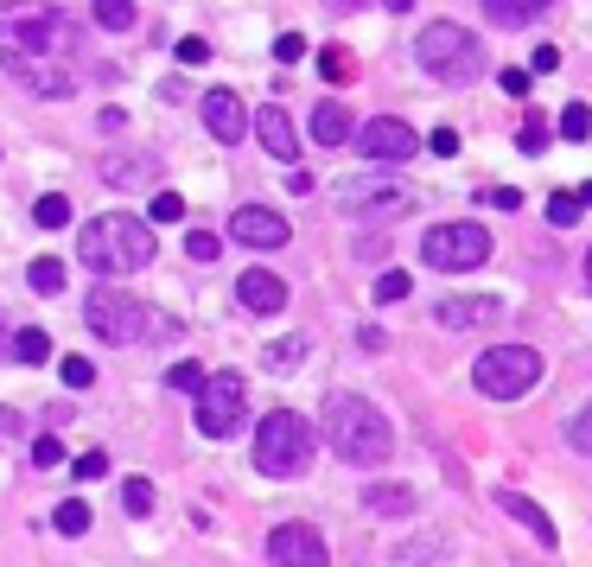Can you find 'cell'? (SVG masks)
<instances>
[{
	"instance_id": "1",
	"label": "cell",
	"mask_w": 592,
	"mask_h": 567,
	"mask_svg": "<svg viewBox=\"0 0 592 567\" xmlns=\"http://www.w3.org/2000/svg\"><path fill=\"white\" fill-rule=\"evenodd\" d=\"M0 64L32 96H77L83 39L51 0H0Z\"/></svg>"
},
{
	"instance_id": "2",
	"label": "cell",
	"mask_w": 592,
	"mask_h": 567,
	"mask_svg": "<svg viewBox=\"0 0 592 567\" xmlns=\"http://www.w3.org/2000/svg\"><path fill=\"white\" fill-rule=\"evenodd\" d=\"M325 446H332L338 459H351V466H389L395 453V427L382 421V408L370 402V395H325Z\"/></svg>"
},
{
	"instance_id": "3",
	"label": "cell",
	"mask_w": 592,
	"mask_h": 567,
	"mask_svg": "<svg viewBox=\"0 0 592 567\" xmlns=\"http://www.w3.org/2000/svg\"><path fill=\"white\" fill-rule=\"evenodd\" d=\"M77 262L96 268L102 281H109V274L153 268V223H147V217H128V211L90 217V223L77 230Z\"/></svg>"
},
{
	"instance_id": "4",
	"label": "cell",
	"mask_w": 592,
	"mask_h": 567,
	"mask_svg": "<svg viewBox=\"0 0 592 567\" xmlns=\"http://www.w3.org/2000/svg\"><path fill=\"white\" fill-rule=\"evenodd\" d=\"M160 313H153V306H141L134 294H121L115 281H96L90 287V300H83V325H90V332L102 338V345H147L153 332H160V325H153Z\"/></svg>"
},
{
	"instance_id": "5",
	"label": "cell",
	"mask_w": 592,
	"mask_h": 567,
	"mask_svg": "<svg viewBox=\"0 0 592 567\" xmlns=\"http://www.w3.org/2000/svg\"><path fill=\"white\" fill-rule=\"evenodd\" d=\"M312 446H319L312 421L293 415V408H274V415L255 427V472H268V478H300V472L312 466Z\"/></svg>"
},
{
	"instance_id": "6",
	"label": "cell",
	"mask_w": 592,
	"mask_h": 567,
	"mask_svg": "<svg viewBox=\"0 0 592 567\" xmlns=\"http://www.w3.org/2000/svg\"><path fill=\"white\" fill-rule=\"evenodd\" d=\"M414 58H421V71L440 77V83H472L484 71L478 32H465V26H452V20H433L421 39H414Z\"/></svg>"
},
{
	"instance_id": "7",
	"label": "cell",
	"mask_w": 592,
	"mask_h": 567,
	"mask_svg": "<svg viewBox=\"0 0 592 567\" xmlns=\"http://www.w3.org/2000/svg\"><path fill=\"white\" fill-rule=\"evenodd\" d=\"M332 204L344 217H402V211H414V185H402L389 166H370V173L332 185Z\"/></svg>"
},
{
	"instance_id": "8",
	"label": "cell",
	"mask_w": 592,
	"mask_h": 567,
	"mask_svg": "<svg viewBox=\"0 0 592 567\" xmlns=\"http://www.w3.org/2000/svg\"><path fill=\"white\" fill-rule=\"evenodd\" d=\"M472 383H478V395H491V402H516V395H529L542 383V357L529 345H491L472 364Z\"/></svg>"
},
{
	"instance_id": "9",
	"label": "cell",
	"mask_w": 592,
	"mask_h": 567,
	"mask_svg": "<svg viewBox=\"0 0 592 567\" xmlns=\"http://www.w3.org/2000/svg\"><path fill=\"white\" fill-rule=\"evenodd\" d=\"M421 262L446 268V274L484 268L491 262V230H484V223H433V230L421 236Z\"/></svg>"
},
{
	"instance_id": "10",
	"label": "cell",
	"mask_w": 592,
	"mask_h": 567,
	"mask_svg": "<svg viewBox=\"0 0 592 567\" xmlns=\"http://www.w3.org/2000/svg\"><path fill=\"white\" fill-rule=\"evenodd\" d=\"M242 415H249V383L236 370H211V383L198 389V434L230 440V434H242Z\"/></svg>"
},
{
	"instance_id": "11",
	"label": "cell",
	"mask_w": 592,
	"mask_h": 567,
	"mask_svg": "<svg viewBox=\"0 0 592 567\" xmlns=\"http://www.w3.org/2000/svg\"><path fill=\"white\" fill-rule=\"evenodd\" d=\"M357 147H363L370 166H402V160L421 153V134H414L408 122H395V115H370V122L357 128Z\"/></svg>"
},
{
	"instance_id": "12",
	"label": "cell",
	"mask_w": 592,
	"mask_h": 567,
	"mask_svg": "<svg viewBox=\"0 0 592 567\" xmlns=\"http://www.w3.org/2000/svg\"><path fill=\"white\" fill-rule=\"evenodd\" d=\"M268 561L274 567H325V536L312 523H281L268 536Z\"/></svg>"
},
{
	"instance_id": "13",
	"label": "cell",
	"mask_w": 592,
	"mask_h": 567,
	"mask_svg": "<svg viewBox=\"0 0 592 567\" xmlns=\"http://www.w3.org/2000/svg\"><path fill=\"white\" fill-rule=\"evenodd\" d=\"M230 236L236 243H249V249H287V217H274L268 204H242V211L230 217Z\"/></svg>"
},
{
	"instance_id": "14",
	"label": "cell",
	"mask_w": 592,
	"mask_h": 567,
	"mask_svg": "<svg viewBox=\"0 0 592 567\" xmlns=\"http://www.w3.org/2000/svg\"><path fill=\"white\" fill-rule=\"evenodd\" d=\"M204 128H211V141L236 147L242 134H249V109H242L236 90H204Z\"/></svg>"
},
{
	"instance_id": "15",
	"label": "cell",
	"mask_w": 592,
	"mask_h": 567,
	"mask_svg": "<svg viewBox=\"0 0 592 567\" xmlns=\"http://www.w3.org/2000/svg\"><path fill=\"white\" fill-rule=\"evenodd\" d=\"M236 300L249 306V313H261V319H274L287 306V281H281V274H268V268H242L236 274Z\"/></svg>"
},
{
	"instance_id": "16",
	"label": "cell",
	"mask_w": 592,
	"mask_h": 567,
	"mask_svg": "<svg viewBox=\"0 0 592 567\" xmlns=\"http://www.w3.org/2000/svg\"><path fill=\"white\" fill-rule=\"evenodd\" d=\"M255 134H261V147H268L274 166H293V160H300V134H293L287 109H274V102H268V109L255 115Z\"/></svg>"
},
{
	"instance_id": "17",
	"label": "cell",
	"mask_w": 592,
	"mask_h": 567,
	"mask_svg": "<svg viewBox=\"0 0 592 567\" xmlns=\"http://www.w3.org/2000/svg\"><path fill=\"white\" fill-rule=\"evenodd\" d=\"M306 134H312V141H319V147H344V141H351V109H344V102H319V109H312V122H306Z\"/></svg>"
},
{
	"instance_id": "18",
	"label": "cell",
	"mask_w": 592,
	"mask_h": 567,
	"mask_svg": "<svg viewBox=\"0 0 592 567\" xmlns=\"http://www.w3.org/2000/svg\"><path fill=\"white\" fill-rule=\"evenodd\" d=\"M497 510H510L516 523H529V536L542 542V548H554V542H561V536H554V523H548V510H542V504H529L522 491H497Z\"/></svg>"
},
{
	"instance_id": "19",
	"label": "cell",
	"mask_w": 592,
	"mask_h": 567,
	"mask_svg": "<svg viewBox=\"0 0 592 567\" xmlns=\"http://www.w3.org/2000/svg\"><path fill=\"white\" fill-rule=\"evenodd\" d=\"M433 319H440L446 332H465V325H491V319H497V300H440V306H433Z\"/></svg>"
},
{
	"instance_id": "20",
	"label": "cell",
	"mask_w": 592,
	"mask_h": 567,
	"mask_svg": "<svg viewBox=\"0 0 592 567\" xmlns=\"http://www.w3.org/2000/svg\"><path fill=\"white\" fill-rule=\"evenodd\" d=\"M363 510L370 517H414V491L408 485H363Z\"/></svg>"
},
{
	"instance_id": "21",
	"label": "cell",
	"mask_w": 592,
	"mask_h": 567,
	"mask_svg": "<svg viewBox=\"0 0 592 567\" xmlns=\"http://www.w3.org/2000/svg\"><path fill=\"white\" fill-rule=\"evenodd\" d=\"M484 13H491L497 26H529V20H542V13L554 7V0H478Z\"/></svg>"
},
{
	"instance_id": "22",
	"label": "cell",
	"mask_w": 592,
	"mask_h": 567,
	"mask_svg": "<svg viewBox=\"0 0 592 567\" xmlns=\"http://www.w3.org/2000/svg\"><path fill=\"white\" fill-rule=\"evenodd\" d=\"M32 223H39V230H71V198H64V192H45L39 204H32Z\"/></svg>"
},
{
	"instance_id": "23",
	"label": "cell",
	"mask_w": 592,
	"mask_h": 567,
	"mask_svg": "<svg viewBox=\"0 0 592 567\" xmlns=\"http://www.w3.org/2000/svg\"><path fill=\"white\" fill-rule=\"evenodd\" d=\"M26 281H32V294H45V300H51V294H64V262H58V255H39Z\"/></svg>"
},
{
	"instance_id": "24",
	"label": "cell",
	"mask_w": 592,
	"mask_h": 567,
	"mask_svg": "<svg viewBox=\"0 0 592 567\" xmlns=\"http://www.w3.org/2000/svg\"><path fill=\"white\" fill-rule=\"evenodd\" d=\"M13 357H20V364H45V357H51V338L39 332V325H26V332H13Z\"/></svg>"
},
{
	"instance_id": "25",
	"label": "cell",
	"mask_w": 592,
	"mask_h": 567,
	"mask_svg": "<svg viewBox=\"0 0 592 567\" xmlns=\"http://www.w3.org/2000/svg\"><path fill=\"white\" fill-rule=\"evenodd\" d=\"M408 294H414L408 268H382V274H376V300H382V306H395V300H408Z\"/></svg>"
},
{
	"instance_id": "26",
	"label": "cell",
	"mask_w": 592,
	"mask_h": 567,
	"mask_svg": "<svg viewBox=\"0 0 592 567\" xmlns=\"http://www.w3.org/2000/svg\"><path fill=\"white\" fill-rule=\"evenodd\" d=\"M96 26L102 32H128L134 26V0H96Z\"/></svg>"
},
{
	"instance_id": "27",
	"label": "cell",
	"mask_w": 592,
	"mask_h": 567,
	"mask_svg": "<svg viewBox=\"0 0 592 567\" xmlns=\"http://www.w3.org/2000/svg\"><path fill=\"white\" fill-rule=\"evenodd\" d=\"M319 71L332 77V83H351V77H357V58H351L344 45H325V51H319Z\"/></svg>"
},
{
	"instance_id": "28",
	"label": "cell",
	"mask_w": 592,
	"mask_h": 567,
	"mask_svg": "<svg viewBox=\"0 0 592 567\" xmlns=\"http://www.w3.org/2000/svg\"><path fill=\"white\" fill-rule=\"evenodd\" d=\"M561 141H592V109L586 102H567L561 109Z\"/></svg>"
},
{
	"instance_id": "29",
	"label": "cell",
	"mask_w": 592,
	"mask_h": 567,
	"mask_svg": "<svg viewBox=\"0 0 592 567\" xmlns=\"http://www.w3.org/2000/svg\"><path fill=\"white\" fill-rule=\"evenodd\" d=\"M51 529H58V536H83V529H90V504H58V517H51Z\"/></svg>"
},
{
	"instance_id": "30",
	"label": "cell",
	"mask_w": 592,
	"mask_h": 567,
	"mask_svg": "<svg viewBox=\"0 0 592 567\" xmlns=\"http://www.w3.org/2000/svg\"><path fill=\"white\" fill-rule=\"evenodd\" d=\"M548 141H554V128H548V122H542V115H535V109H529V122H522V128H516V147H522V153H542Z\"/></svg>"
},
{
	"instance_id": "31",
	"label": "cell",
	"mask_w": 592,
	"mask_h": 567,
	"mask_svg": "<svg viewBox=\"0 0 592 567\" xmlns=\"http://www.w3.org/2000/svg\"><path fill=\"white\" fill-rule=\"evenodd\" d=\"M204 383H211V376H204V364H191V357H185V364H172V370H166V389H185V395H198Z\"/></svg>"
},
{
	"instance_id": "32",
	"label": "cell",
	"mask_w": 592,
	"mask_h": 567,
	"mask_svg": "<svg viewBox=\"0 0 592 567\" xmlns=\"http://www.w3.org/2000/svg\"><path fill=\"white\" fill-rule=\"evenodd\" d=\"M580 211H586V198H573V192H554V198H548V223H561V230H573Z\"/></svg>"
},
{
	"instance_id": "33",
	"label": "cell",
	"mask_w": 592,
	"mask_h": 567,
	"mask_svg": "<svg viewBox=\"0 0 592 567\" xmlns=\"http://www.w3.org/2000/svg\"><path fill=\"white\" fill-rule=\"evenodd\" d=\"M567 446H573V453H586V459H592V402H586L580 415L567 421Z\"/></svg>"
},
{
	"instance_id": "34",
	"label": "cell",
	"mask_w": 592,
	"mask_h": 567,
	"mask_svg": "<svg viewBox=\"0 0 592 567\" xmlns=\"http://www.w3.org/2000/svg\"><path fill=\"white\" fill-rule=\"evenodd\" d=\"M58 376H64V389H90L96 383V364H90V357H64Z\"/></svg>"
},
{
	"instance_id": "35",
	"label": "cell",
	"mask_w": 592,
	"mask_h": 567,
	"mask_svg": "<svg viewBox=\"0 0 592 567\" xmlns=\"http://www.w3.org/2000/svg\"><path fill=\"white\" fill-rule=\"evenodd\" d=\"M306 357V338H281V345H268V370H293Z\"/></svg>"
},
{
	"instance_id": "36",
	"label": "cell",
	"mask_w": 592,
	"mask_h": 567,
	"mask_svg": "<svg viewBox=\"0 0 592 567\" xmlns=\"http://www.w3.org/2000/svg\"><path fill=\"white\" fill-rule=\"evenodd\" d=\"M185 255H191V262H217V255H223V243H217L211 230H191V236H185Z\"/></svg>"
},
{
	"instance_id": "37",
	"label": "cell",
	"mask_w": 592,
	"mask_h": 567,
	"mask_svg": "<svg viewBox=\"0 0 592 567\" xmlns=\"http://www.w3.org/2000/svg\"><path fill=\"white\" fill-rule=\"evenodd\" d=\"M121 504H128L134 517H147V510H153V485H147V478H128V485H121Z\"/></svg>"
},
{
	"instance_id": "38",
	"label": "cell",
	"mask_w": 592,
	"mask_h": 567,
	"mask_svg": "<svg viewBox=\"0 0 592 567\" xmlns=\"http://www.w3.org/2000/svg\"><path fill=\"white\" fill-rule=\"evenodd\" d=\"M32 466H64V440L39 434V440H32Z\"/></svg>"
},
{
	"instance_id": "39",
	"label": "cell",
	"mask_w": 592,
	"mask_h": 567,
	"mask_svg": "<svg viewBox=\"0 0 592 567\" xmlns=\"http://www.w3.org/2000/svg\"><path fill=\"white\" fill-rule=\"evenodd\" d=\"M147 217H153V223H179V217H185V198H179V192H160Z\"/></svg>"
},
{
	"instance_id": "40",
	"label": "cell",
	"mask_w": 592,
	"mask_h": 567,
	"mask_svg": "<svg viewBox=\"0 0 592 567\" xmlns=\"http://www.w3.org/2000/svg\"><path fill=\"white\" fill-rule=\"evenodd\" d=\"M293 58H306V39L300 32H281V39H274V64H293Z\"/></svg>"
},
{
	"instance_id": "41",
	"label": "cell",
	"mask_w": 592,
	"mask_h": 567,
	"mask_svg": "<svg viewBox=\"0 0 592 567\" xmlns=\"http://www.w3.org/2000/svg\"><path fill=\"white\" fill-rule=\"evenodd\" d=\"M102 472H109V459H102V453H83L77 466H71V478H77V485H90V478H102Z\"/></svg>"
},
{
	"instance_id": "42",
	"label": "cell",
	"mask_w": 592,
	"mask_h": 567,
	"mask_svg": "<svg viewBox=\"0 0 592 567\" xmlns=\"http://www.w3.org/2000/svg\"><path fill=\"white\" fill-rule=\"evenodd\" d=\"M427 147L440 153V160H452V153H459V134H452V128H433V134H427Z\"/></svg>"
},
{
	"instance_id": "43",
	"label": "cell",
	"mask_w": 592,
	"mask_h": 567,
	"mask_svg": "<svg viewBox=\"0 0 592 567\" xmlns=\"http://www.w3.org/2000/svg\"><path fill=\"white\" fill-rule=\"evenodd\" d=\"M497 83H503V96H529V71H516V64H510Z\"/></svg>"
},
{
	"instance_id": "44",
	"label": "cell",
	"mask_w": 592,
	"mask_h": 567,
	"mask_svg": "<svg viewBox=\"0 0 592 567\" xmlns=\"http://www.w3.org/2000/svg\"><path fill=\"white\" fill-rule=\"evenodd\" d=\"M204 58H211V45H204V39H179V64H204Z\"/></svg>"
},
{
	"instance_id": "45",
	"label": "cell",
	"mask_w": 592,
	"mask_h": 567,
	"mask_svg": "<svg viewBox=\"0 0 592 567\" xmlns=\"http://www.w3.org/2000/svg\"><path fill=\"white\" fill-rule=\"evenodd\" d=\"M529 71H535V77H548V71H561V51H554V45H542V51H535V64H529Z\"/></svg>"
},
{
	"instance_id": "46",
	"label": "cell",
	"mask_w": 592,
	"mask_h": 567,
	"mask_svg": "<svg viewBox=\"0 0 592 567\" xmlns=\"http://www.w3.org/2000/svg\"><path fill=\"white\" fill-rule=\"evenodd\" d=\"M491 204H497V211H516V204H522V192H516V185H497V192H491Z\"/></svg>"
},
{
	"instance_id": "47",
	"label": "cell",
	"mask_w": 592,
	"mask_h": 567,
	"mask_svg": "<svg viewBox=\"0 0 592 567\" xmlns=\"http://www.w3.org/2000/svg\"><path fill=\"white\" fill-rule=\"evenodd\" d=\"M363 0H325V13H357Z\"/></svg>"
},
{
	"instance_id": "48",
	"label": "cell",
	"mask_w": 592,
	"mask_h": 567,
	"mask_svg": "<svg viewBox=\"0 0 592 567\" xmlns=\"http://www.w3.org/2000/svg\"><path fill=\"white\" fill-rule=\"evenodd\" d=\"M0 357H13V338H7V319H0Z\"/></svg>"
},
{
	"instance_id": "49",
	"label": "cell",
	"mask_w": 592,
	"mask_h": 567,
	"mask_svg": "<svg viewBox=\"0 0 592 567\" xmlns=\"http://www.w3.org/2000/svg\"><path fill=\"white\" fill-rule=\"evenodd\" d=\"M382 7H389V13H414V0H382Z\"/></svg>"
},
{
	"instance_id": "50",
	"label": "cell",
	"mask_w": 592,
	"mask_h": 567,
	"mask_svg": "<svg viewBox=\"0 0 592 567\" xmlns=\"http://www.w3.org/2000/svg\"><path fill=\"white\" fill-rule=\"evenodd\" d=\"M580 198H586V204H592V179H586V185H580Z\"/></svg>"
},
{
	"instance_id": "51",
	"label": "cell",
	"mask_w": 592,
	"mask_h": 567,
	"mask_svg": "<svg viewBox=\"0 0 592 567\" xmlns=\"http://www.w3.org/2000/svg\"><path fill=\"white\" fill-rule=\"evenodd\" d=\"M586 274H592V249H586Z\"/></svg>"
}]
</instances>
